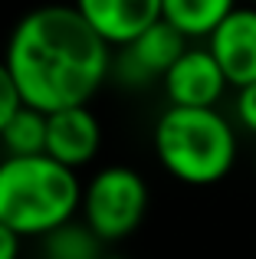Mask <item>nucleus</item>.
Wrapping results in <instances>:
<instances>
[{
    "instance_id": "f257e3e1",
    "label": "nucleus",
    "mask_w": 256,
    "mask_h": 259,
    "mask_svg": "<svg viewBox=\"0 0 256 259\" xmlns=\"http://www.w3.org/2000/svg\"><path fill=\"white\" fill-rule=\"evenodd\" d=\"M4 66L20 102L43 115L79 108L109 79L112 53L82 20L79 7H36L17 20Z\"/></svg>"
},
{
    "instance_id": "f03ea898",
    "label": "nucleus",
    "mask_w": 256,
    "mask_h": 259,
    "mask_svg": "<svg viewBox=\"0 0 256 259\" xmlns=\"http://www.w3.org/2000/svg\"><path fill=\"white\" fill-rule=\"evenodd\" d=\"M82 184L46 154L0 161V223L17 236H46L72 220Z\"/></svg>"
},
{
    "instance_id": "7ed1b4c3",
    "label": "nucleus",
    "mask_w": 256,
    "mask_h": 259,
    "mask_svg": "<svg viewBox=\"0 0 256 259\" xmlns=\"http://www.w3.org/2000/svg\"><path fill=\"white\" fill-rule=\"evenodd\" d=\"M154 151L184 184H217L237 161V135L217 108L171 105L154 125Z\"/></svg>"
},
{
    "instance_id": "20e7f679",
    "label": "nucleus",
    "mask_w": 256,
    "mask_h": 259,
    "mask_svg": "<svg viewBox=\"0 0 256 259\" xmlns=\"http://www.w3.org/2000/svg\"><path fill=\"white\" fill-rule=\"evenodd\" d=\"M82 217L86 227L102 243L122 240L141 223L148 210V184L132 167L112 164L92 174V181L82 187Z\"/></svg>"
},
{
    "instance_id": "39448f33",
    "label": "nucleus",
    "mask_w": 256,
    "mask_h": 259,
    "mask_svg": "<svg viewBox=\"0 0 256 259\" xmlns=\"http://www.w3.org/2000/svg\"><path fill=\"white\" fill-rule=\"evenodd\" d=\"M207 53L230 85L243 89L256 82V7H230L207 39Z\"/></svg>"
},
{
    "instance_id": "423d86ee",
    "label": "nucleus",
    "mask_w": 256,
    "mask_h": 259,
    "mask_svg": "<svg viewBox=\"0 0 256 259\" xmlns=\"http://www.w3.org/2000/svg\"><path fill=\"white\" fill-rule=\"evenodd\" d=\"M184 50V36H178L164 20H158L132 46H125L122 56L112 59L109 76H115L122 85H148L154 76L164 79V72L178 63Z\"/></svg>"
},
{
    "instance_id": "0eeeda50",
    "label": "nucleus",
    "mask_w": 256,
    "mask_h": 259,
    "mask_svg": "<svg viewBox=\"0 0 256 259\" xmlns=\"http://www.w3.org/2000/svg\"><path fill=\"white\" fill-rule=\"evenodd\" d=\"M99 145H102V125L89 105L46 115V158H53L56 164L76 171L96 158Z\"/></svg>"
},
{
    "instance_id": "6e6552de",
    "label": "nucleus",
    "mask_w": 256,
    "mask_h": 259,
    "mask_svg": "<svg viewBox=\"0 0 256 259\" xmlns=\"http://www.w3.org/2000/svg\"><path fill=\"white\" fill-rule=\"evenodd\" d=\"M76 7L105 46H132L161 20V0H82Z\"/></svg>"
},
{
    "instance_id": "1a4fd4ad",
    "label": "nucleus",
    "mask_w": 256,
    "mask_h": 259,
    "mask_svg": "<svg viewBox=\"0 0 256 259\" xmlns=\"http://www.w3.org/2000/svg\"><path fill=\"white\" fill-rule=\"evenodd\" d=\"M224 72L207 50H184L164 72V92L171 105L181 108H214V102L224 95Z\"/></svg>"
},
{
    "instance_id": "9d476101",
    "label": "nucleus",
    "mask_w": 256,
    "mask_h": 259,
    "mask_svg": "<svg viewBox=\"0 0 256 259\" xmlns=\"http://www.w3.org/2000/svg\"><path fill=\"white\" fill-rule=\"evenodd\" d=\"M233 4L227 0H161V20L178 36H207L220 26V20L230 13Z\"/></svg>"
},
{
    "instance_id": "9b49d317",
    "label": "nucleus",
    "mask_w": 256,
    "mask_h": 259,
    "mask_svg": "<svg viewBox=\"0 0 256 259\" xmlns=\"http://www.w3.org/2000/svg\"><path fill=\"white\" fill-rule=\"evenodd\" d=\"M0 141H4L10 158H36V154H46V115L30 108V105H20L13 112V118L4 125Z\"/></svg>"
},
{
    "instance_id": "f8f14e48",
    "label": "nucleus",
    "mask_w": 256,
    "mask_h": 259,
    "mask_svg": "<svg viewBox=\"0 0 256 259\" xmlns=\"http://www.w3.org/2000/svg\"><path fill=\"white\" fill-rule=\"evenodd\" d=\"M43 259H102V240L86 223H63L43 236Z\"/></svg>"
},
{
    "instance_id": "ddd939ff",
    "label": "nucleus",
    "mask_w": 256,
    "mask_h": 259,
    "mask_svg": "<svg viewBox=\"0 0 256 259\" xmlns=\"http://www.w3.org/2000/svg\"><path fill=\"white\" fill-rule=\"evenodd\" d=\"M20 105H23V102H20V92H17V85H13L10 72H7L4 59H0V132H4V125L13 118V112H17Z\"/></svg>"
},
{
    "instance_id": "4468645a",
    "label": "nucleus",
    "mask_w": 256,
    "mask_h": 259,
    "mask_svg": "<svg viewBox=\"0 0 256 259\" xmlns=\"http://www.w3.org/2000/svg\"><path fill=\"white\" fill-rule=\"evenodd\" d=\"M237 118H240V125H243L246 132L256 135V82L243 85L237 92Z\"/></svg>"
},
{
    "instance_id": "2eb2a0df",
    "label": "nucleus",
    "mask_w": 256,
    "mask_h": 259,
    "mask_svg": "<svg viewBox=\"0 0 256 259\" xmlns=\"http://www.w3.org/2000/svg\"><path fill=\"white\" fill-rule=\"evenodd\" d=\"M17 256H20V236L0 223V259H17Z\"/></svg>"
},
{
    "instance_id": "dca6fc26",
    "label": "nucleus",
    "mask_w": 256,
    "mask_h": 259,
    "mask_svg": "<svg viewBox=\"0 0 256 259\" xmlns=\"http://www.w3.org/2000/svg\"><path fill=\"white\" fill-rule=\"evenodd\" d=\"M102 259H128V256H102Z\"/></svg>"
}]
</instances>
